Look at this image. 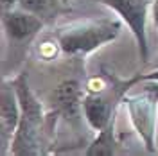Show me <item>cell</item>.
<instances>
[{
	"instance_id": "cell-1",
	"label": "cell",
	"mask_w": 158,
	"mask_h": 156,
	"mask_svg": "<svg viewBox=\"0 0 158 156\" xmlns=\"http://www.w3.org/2000/svg\"><path fill=\"white\" fill-rule=\"evenodd\" d=\"M20 101V122L11 142L9 154L13 156H38L45 154L43 138L47 135V111L29 84L27 74L22 72L11 79ZM49 137V135H47Z\"/></svg>"
},
{
	"instance_id": "cell-2",
	"label": "cell",
	"mask_w": 158,
	"mask_h": 156,
	"mask_svg": "<svg viewBox=\"0 0 158 156\" xmlns=\"http://www.w3.org/2000/svg\"><path fill=\"white\" fill-rule=\"evenodd\" d=\"M120 18H83L56 27L52 36L59 43L61 54L85 58L94 50L115 41L122 31Z\"/></svg>"
},
{
	"instance_id": "cell-3",
	"label": "cell",
	"mask_w": 158,
	"mask_h": 156,
	"mask_svg": "<svg viewBox=\"0 0 158 156\" xmlns=\"http://www.w3.org/2000/svg\"><path fill=\"white\" fill-rule=\"evenodd\" d=\"M106 74V84L95 90V92H86L83 99V113L85 120L94 131H101L108 126V122L113 117H117V109L122 104L129 90L133 86L140 84V76L135 74L131 77H118L117 74L110 72L106 67H102Z\"/></svg>"
},
{
	"instance_id": "cell-4",
	"label": "cell",
	"mask_w": 158,
	"mask_h": 156,
	"mask_svg": "<svg viewBox=\"0 0 158 156\" xmlns=\"http://www.w3.org/2000/svg\"><path fill=\"white\" fill-rule=\"evenodd\" d=\"M142 90L122 101L128 109L131 126L137 131L148 153H155V133H156V113H158V81H140Z\"/></svg>"
},
{
	"instance_id": "cell-5",
	"label": "cell",
	"mask_w": 158,
	"mask_h": 156,
	"mask_svg": "<svg viewBox=\"0 0 158 156\" xmlns=\"http://www.w3.org/2000/svg\"><path fill=\"white\" fill-rule=\"evenodd\" d=\"M85 84L79 79H63L50 93V106L47 111V135L52 138L58 120H67L72 127L77 129L83 113V99H85Z\"/></svg>"
},
{
	"instance_id": "cell-6",
	"label": "cell",
	"mask_w": 158,
	"mask_h": 156,
	"mask_svg": "<svg viewBox=\"0 0 158 156\" xmlns=\"http://www.w3.org/2000/svg\"><path fill=\"white\" fill-rule=\"evenodd\" d=\"M118 14L137 41L138 54L144 65H149V41H148V16L151 0H97Z\"/></svg>"
},
{
	"instance_id": "cell-7",
	"label": "cell",
	"mask_w": 158,
	"mask_h": 156,
	"mask_svg": "<svg viewBox=\"0 0 158 156\" xmlns=\"http://www.w3.org/2000/svg\"><path fill=\"white\" fill-rule=\"evenodd\" d=\"M43 27H45V20L31 11H25L22 7L2 11V29L9 43L15 45L27 43L34 36H38Z\"/></svg>"
},
{
	"instance_id": "cell-8",
	"label": "cell",
	"mask_w": 158,
	"mask_h": 156,
	"mask_svg": "<svg viewBox=\"0 0 158 156\" xmlns=\"http://www.w3.org/2000/svg\"><path fill=\"white\" fill-rule=\"evenodd\" d=\"M20 101L13 83H2L0 93V153L6 156L11 151V142L20 122Z\"/></svg>"
},
{
	"instance_id": "cell-9",
	"label": "cell",
	"mask_w": 158,
	"mask_h": 156,
	"mask_svg": "<svg viewBox=\"0 0 158 156\" xmlns=\"http://www.w3.org/2000/svg\"><path fill=\"white\" fill-rule=\"evenodd\" d=\"M115 122H117V118L113 117L104 129L97 131V137H95L94 142H90L88 146H86L85 154L86 156H113V154H117L120 144H118L117 137H115Z\"/></svg>"
},
{
	"instance_id": "cell-10",
	"label": "cell",
	"mask_w": 158,
	"mask_h": 156,
	"mask_svg": "<svg viewBox=\"0 0 158 156\" xmlns=\"http://www.w3.org/2000/svg\"><path fill=\"white\" fill-rule=\"evenodd\" d=\"M18 7L31 11L45 20L52 13H56V2L54 0H18Z\"/></svg>"
},
{
	"instance_id": "cell-11",
	"label": "cell",
	"mask_w": 158,
	"mask_h": 156,
	"mask_svg": "<svg viewBox=\"0 0 158 156\" xmlns=\"http://www.w3.org/2000/svg\"><path fill=\"white\" fill-rule=\"evenodd\" d=\"M59 52H61V49H59V43L56 41L54 36L50 39H43L38 45V56L43 61H54V59L58 58Z\"/></svg>"
},
{
	"instance_id": "cell-12",
	"label": "cell",
	"mask_w": 158,
	"mask_h": 156,
	"mask_svg": "<svg viewBox=\"0 0 158 156\" xmlns=\"http://www.w3.org/2000/svg\"><path fill=\"white\" fill-rule=\"evenodd\" d=\"M151 20H153V25L158 29V0L151 2Z\"/></svg>"
},
{
	"instance_id": "cell-13",
	"label": "cell",
	"mask_w": 158,
	"mask_h": 156,
	"mask_svg": "<svg viewBox=\"0 0 158 156\" xmlns=\"http://www.w3.org/2000/svg\"><path fill=\"white\" fill-rule=\"evenodd\" d=\"M138 76H140V81H158V67L148 74H138Z\"/></svg>"
},
{
	"instance_id": "cell-14",
	"label": "cell",
	"mask_w": 158,
	"mask_h": 156,
	"mask_svg": "<svg viewBox=\"0 0 158 156\" xmlns=\"http://www.w3.org/2000/svg\"><path fill=\"white\" fill-rule=\"evenodd\" d=\"M0 7H2V11L15 9V7H18V0H0Z\"/></svg>"
},
{
	"instance_id": "cell-15",
	"label": "cell",
	"mask_w": 158,
	"mask_h": 156,
	"mask_svg": "<svg viewBox=\"0 0 158 156\" xmlns=\"http://www.w3.org/2000/svg\"><path fill=\"white\" fill-rule=\"evenodd\" d=\"M156 67H158V58L155 59V61H153V68H156Z\"/></svg>"
},
{
	"instance_id": "cell-16",
	"label": "cell",
	"mask_w": 158,
	"mask_h": 156,
	"mask_svg": "<svg viewBox=\"0 0 158 156\" xmlns=\"http://www.w3.org/2000/svg\"><path fill=\"white\" fill-rule=\"evenodd\" d=\"M67 2H69V0H61V4H67Z\"/></svg>"
}]
</instances>
